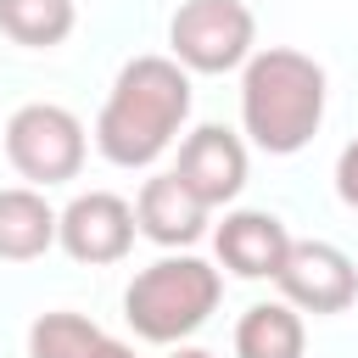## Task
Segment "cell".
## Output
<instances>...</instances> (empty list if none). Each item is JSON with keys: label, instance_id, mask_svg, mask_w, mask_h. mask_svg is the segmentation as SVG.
<instances>
[{"label": "cell", "instance_id": "6", "mask_svg": "<svg viewBox=\"0 0 358 358\" xmlns=\"http://www.w3.org/2000/svg\"><path fill=\"white\" fill-rule=\"evenodd\" d=\"M274 285L296 313H313V319L347 313L358 302V263L336 241H291L285 268L274 274Z\"/></svg>", "mask_w": 358, "mask_h": 358}, {"label": "cell", "instance_id": "11", "mask_svg": "<svg viewBox=\"0 0 358 358\" xmlns=\"http://www.w3.org/2000/svg\"><path fill=\"white\" fill-rule=\"evenodd\" d=\"M62 213L45 201L39 185H11L0 190V263H34L56 246Z\"/></svg>", "mask_w": 358, "mask_h": 358}, {"label": "cell", "instance_id": "13", "mask_svg": "<svg viewBox=\"0 0 358 358\" xmlns=\"http://www.w3.org/2000/svg\"><path fill=\"white\" fill-rule=\"evenodd\" d=\"M78 28L73 0H0V34L22 50H56Z\"/></svg>", "mask_w": 358, "mask_h": 358}, {"label": "cell", "instance_id": "12", "mask_svg": "<svg viewBox=\"0 0 358 358\" xmlns=\"http://www.w3.org/2000/svg\"><path fill=\"white\" fill-rule=\"evenodd\" d=\"M302 347H308V324L285 296L252 302L235 319V358H302Z\"/></svg>", "mask_w": 358, "mask_h": 358}, {"label": "cell", "instance_id": "5", "mask_svg": "<svg viewBox=\"0 0 358 358\" xmlns=\"http://www.w3.org/2000/svg\"><path fill=\"white\" fill-rule=\"evenodd\" d=\"M6 157L28 185L50 190V185H67L84 173L90 140H84L78 112H67L56 101H28L6 117Z\"/></svg>", "mask_w": 358, "mask_h": 358}, {"label": "cell", "instance_id": "17", "mask_svg": "<svg viewBox=\"0 0 358 358\" xmlns=\"http://www.w3.org/2000/svg\"><path fill=\"white\" fill-rule=\"evenodd\" d=\"M168 358H213V352H207V347H185V341H179V347H173Z\"/></svg>", "mask_w": 358, "mask_h": 358}, {"label": "cell", "instance_id": "7", "mask_svg": "<svg viewBox=\"0 0 358 358\" xmlns=\"http://www.w3.org/2000/svg\"><path fill=\"white\" fill-rule=\"evenodd\" d=\"M140 224H134V207L112 190H84L62 207V229H56V246L73 257V263H123L129 246H134Z\"/></svg>", "mask_w": 358, "mask_h": 358}, {"label": "cell", "instance_id": "4", "mask_svg": "<svg viewBox=\"0 0 358 358\" xmlns=\"http://www.w3.org/2000/svg\"><path fill=\"white\" fill-rule=\"evenodd\" d=\"M257 50V17L246 0H185L168 17V56L185 73H235Z\"/></svg>", "mask_w": 358, "mask_h": 358}, {"label": "cell", "instance_id": "1", "mask_svg": "<svg viewBox=\"0 0 358 358\" xmlns=\"http://www.w3.org/2000/svg\"><path fill=\"white\" fill-rule=\"evenodd\" d=\"M190 117V73L173 56H129L95 117V151L112 168H151Z\"/></svg>", "mask_w": 358, "mask_h": 358}, {"label": "cell", "instance_id": "8", "mask_svg": "<svg viewBox=\"0 0 358 358\" xmlns=\"http://www.w3.org/2000/svg\"><path fill=\"white\" fill-rule=\"evenodd\" d=\"M173 173L207 201V207H229L246 190V140L224 123H201L179 140V162Z\"/></svg>", "mask_w": 358, "mask_h": 358}, {"label": "cell", "instance_id": "3", "mask_svg": "<svg viewBox=\"0 0 358 358\" xmlns=\"http://www.w3.org/2000/svg\"><path fill=\"white\" fill-rule=\"evenodd\" d=\"M224 296V274L207 263V257H190V252H173V257H157L151 268H140L123 291V319L140 341L151 347H179L185 336H196L213 308Z\"/></svg>", "mask_w": 358, "mask_h": 358}, {"label": "cell", "instance_id": "2", "mask_svg": "<svg viewBox=\"0 0 358 358\" xmlns=\"http://www.w3.org/2000/svg\"><path fill=\"white\" fill-rule=\"evenodd\" d=\"M330 78L308 50L263 45L241 67V129L268 157H296L324 123Z\"/></svg>", "mask_w": 358, "mask_h": 358}, {"label": "cell", "instance_id": "10", "mask_svg": "<svg viewBox=\"0 0 358 358\" xmlns=\"http://www.w3.org/2000/svg\"><path fill=\"white\" fill-rule=\"evenodd\" d=\"M207 201L168 168V173H151L145 185H140V196H134V224H140V235L145 241H157V246H168V252H185V246H196L201 235H207Z\"/></svg>", "mask_w": 358, "mask_h": 358}, {"label": "cell", "instance_id": "14", "mask_svg": "<svg viewBox=\"0 0 358 358\" xmlns=\"http://www.w3.org/2000/svg\"><path fill=\"white\" fill-rule=\"evenodd\" d=\"M106 330L73 308H50L28 324V358H95Z\"/></svg>", "mask_w": 358, "mask_h": 358}, {"label": "cell", "instance_id": "9", "mask_svg": "<svg viewBox=\"0 0 358 358\" xmlns=\"http://www.w3.org/2000/svg\"><path fill=\"white\" fill-rule=\"evenodd\" d=\"M213 246H218V263L235 274V280H274L285 268V252H291V229L263 213V207H235L224 213V224L213 229Z\"/></svg>", "mask_w": 358, "mask_h": 358}, {"label": "cell", "instance_id": "16", "mask_svg": "<svg viewBox=\"0 0 358 358\" xmlns=\"http://www.w3.org/2000/svg\"><path fill=\"white\" fill-rule=\"evenodd\" d=\"M95 358H134V347H129V341H112V336H106V341H101V352H95Z\"/></svg>", "mask_w": 358, "mask_h": 358}, {"label": "cell", "instance_id": "15", "mask_svg": "<svg viewBox=\"0 0 358 358\" xmlns=\"http://www.w3.org/2000/svg\"><path fill=\"white\" fill-rule=\"evenodd\" d=\"M336 196H341V207L358 213V140H347L336 157Z\"/></svg>", "mask_w": 358, "mask_h": 358}]
</instances>
